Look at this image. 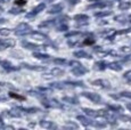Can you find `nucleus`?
<instances>
[{
    "instance_id": "nucleus-1",
    "label": "nucleus",
    "mask_w": 131,
    "mask_h": 130,
    "mask_svg": "<svg viewBox=\"0 0 131 130\" xmlns=\"http://www.w3.org/2000/svg\"><path fill=\"white\" fill-rule=\"evenodd\" d=\"M125 77H131V71L129 72V73H127V74H125Z\"/></svg>"
}]
</instances>
